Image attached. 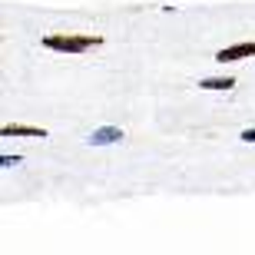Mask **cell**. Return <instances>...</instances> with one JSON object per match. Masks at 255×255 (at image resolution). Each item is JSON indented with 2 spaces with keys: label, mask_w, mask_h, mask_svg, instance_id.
<instances>
[{
  "label": "cell",
  "mask_w": 255,
  "mask_h": 255,
  "mask_svg": "<svg viewBox=\"0 0 255 255\" xmlns=\"http://www.w3.org/2000/svg\"><path fill=\"white\" fill-rule=\"evenodd\" d=\"M103 43V37H96V33H47L43 37V47L47 50H57V53H86V50H93Z\"/></svg>",
  "instance_id": "cell-1"
},
{
  "label": "cell",
  "mask_w": 255,
  "mask_h": 255,
  "mask_svg": "<svg viewBox=\"0 0 255 255\" xmlns=\"http://www.w3.org/2000/svg\"><path fill=\"white\" fill-rule=\"evenodd\" d=\"M255 57V40H242V43H232V47H222L216 53L219 63H236V60H246Z\"/></svg>",
  "instance_id": "cell-2"
},
{
  "label": "cell",
  "mask_w": 255,
  "mask_h": 255,
  "mask_svg": "<svg viewBox=\"0 0 255 255\" xmlns=\"http://www.w3.org/2000/svg\"><path fill=\"white\" fill-rule=\"evenodd\" d=\"M120 139H123V129L120 126H100V129H93L86 136L90 146H110V142H120Z\"/></svg>",
  "instance_id": "cell-3"
},
{
  "label": "cell",
  "mask_w": 255,
  "mask_h": 255,
  "mask_svg": "<svg viewBox=\"0 0 255 255\" xmlns=\"http://www.w3.org/2000/svg\"><path fill=\"white\" fill-rule=\"evenodd\" d=\"M0 136H40V139H43V136H50V132L43 129V126H3Z\"/></svg>",
  "instance_id": "cell-4"
},
{
  "label": "cell",
  "mask_w": 255,
  "mask_h": 255,
  "mask_svg": "<svg viewBox=\"0 0 255 255\" xmlns=\"http://www.w3.org/2000/svg\"><path fill=\"white\" fill-rule=\"evenodd\" d=\"M199 90H236V80L232 76H209V80H199Z\"/></svg>",
  "instance_id": "cell-5"
},
{
  "label": "cell",
  "mask_w": 255,
  "mask_h": 255,
  "mask_svg": "<svg viewBox=\"0 0 255 255\" xmlns=\"http://www.w3.org/2000/svg\"><path fill=\"white\" fill-rule=\"evenodd\" d=\"M239 136H242V139H246V142H255V126H249V129H242V132H239Z\"/></svg>",
  "instance_id": "cell-6"
},
{
  "label": "cell",
  "mask_w": 255,
  "mask_h": 255,
  "mask_svg": "<svg viewBox=\"0 0 255 255\" xmlns=\"http://www.w3.org/2000/svg\"><path fill=\"white\" fill-rule=\"evenodd\" d=\"M20 156H0V166H17Z\"/></svg>",
  "instance_id": "cell-7"
}]
</instances>
